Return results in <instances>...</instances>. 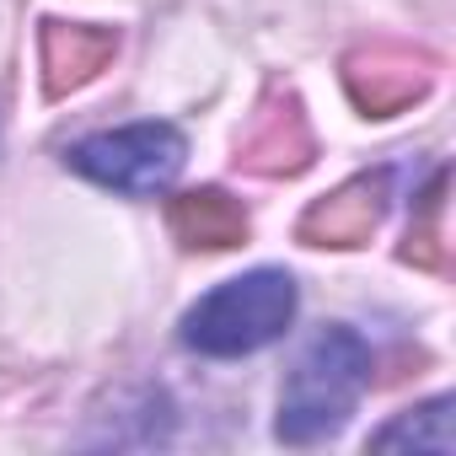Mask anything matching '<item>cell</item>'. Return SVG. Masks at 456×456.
Masks as SVG:
<instances>
[{
  "label": "cell",
  "instance_id": "7",
  "mask_svg": "<svg viewBox=\"0 0 456 456\" xmlns=\"http://www.w3.org/2000/svg\"><path fill=\"white\" fill-rule=\"evenodd\" d=\"M44 86L49 97H65L86 81H97L113 54H118V33L113 28H86V22H44Z\"/></svg>",
  "mask_w": 456,
  "mask_h": 456
},
{
  "label": "cell",
  "instance_id": "4",
  "mask_svg": "<svg viewBox=\"0 0 456 456\" xmlns=\"http://www.w3.org/2000/svg\"><path fill=\"white\" fill-rule=\"evenodd\" d=\"M435 81V65L413 49H397V44H376V49H354L344 60V86L354 97L360 113L370 118H392L403 108H413Z\"/></svg>",
  "mask_w": 456,
  "mask_h": 456
},
{
  "label": "cell",
  "instance_id": "10",
  "mask_svg": "<svg viewBox=\"0 0 456 456\" xmlns=\"http://www.w3.org/2000/svg\"><path fill=\"white\" fill-rule=\"evenodd\" d=\"M440 193H445V177L429 183L424 204H419V225H408V248L403 258L419 264V269H445V242H440Z\"/></svg>",
  "mask_w": 456,
  "mask_h": 456
},
{
  "label": "cell",
  "instance_id": "9",
  "mask_svg": "<svg viewBox=\"0 0 456 456\" xmlns=\"http://www.w3.org/2000/svg\"><path fill=\"white\" fill-rule=\"evenodd\" d=\"M376 451H397V445H413V451H435V456H451L456 435H451V397H435L403 419H392L387 429L370 435Z\"/></svg>",
  "mask_w": 456,
  "mask_h": 456
},
{
  "label": "cell",
  "instance_id": "8",
  "mask_svg": "<svg viewBox=\"0 0 456 456\" xmlns=\"http://www.w3.org/2000/svg\"><path fill=\"white\" fill-rule=\"evenodd\" d=\"M167 225H172V237L183 248H237L248 242V209L232 199V193H220V188H193L183 199H172L167 209Z\"/></svg>",
  "mask_w": 456,
  "mask_h": 456
},
{
  "label": "cell",
  "instance_id": "5",
  "mask_svg": "<svg viewBox=\"0 0 456 456\" xmlns=\"http://www.w3.org/2000/svg\"><path fill=\"white\" fill-rule=\"evenodd\" d=\"M312 124L290 92H269L237 140V167L258 177H296L312 167Z\"/></svg>",
  "mask_w": 456,
  "mask_h": 456
},
{
  "label": "cell",
  "instance_id": "1",
  "mask_svg": "<svg viewBox=\"0 0 456 456\" xmlns=\"http://www.w3.org/2000/svg\"><path fill=\"white\" fill-rule=\"evenodd\" d=\"M370 387V349L354 328H322L301 360L285 376L280 392V440L285 445H317L328 435H338L360 403V392Z\"/></svg>",
  "mask_w": 456,
  "mask_h": 456
},
{
  "label": "cell",
  "instance_id": "2",
  "mask_svg": "<svg viewBox=\"0 0 456 456\" xmlns=\"http://www.w3.org/2000/svg\"><path fill=\"white\" fill-rule=\"evenodd\" d=\"M296 322V280L280 269H253L242 280H225L183 317V344L209 360H237L274 344Z\"/></svg>",
  "mask_w": 456,
  "mask_h": 456
},
{
  "label": "cell",
  "instance_id": "3",
  "mask_svg": "<svg viewBox=\"0 0 456 456\" xmlns=\"http://www.w3.org/2000/svg\"><path fill=\"white\" fill-rule=\"evenodd\" d=\"M188 161V140L172 124H129V129H108L92 134L81 145L65 151V167L113 188V193H161Z\"/></svg>",
  "mask_w": 456,
  "mask_h": 456
},
{
  "label": "cell",
  "instance_id": "6",
  "mask_svg": "<svg viewBox=\"0 0 456 456\" xmlns=\"http://www.w3.org/2000/svg\"><path fill=\"white\" fill-rule=\"evenodd\" d=\"M381 215H387V177L381 172L354 177V183L317 199L301 215V242H312V248H360V242H370Z\"/></svg>",
  "mask_w": 456,
  "mask_h": 456
}]
</instances>
